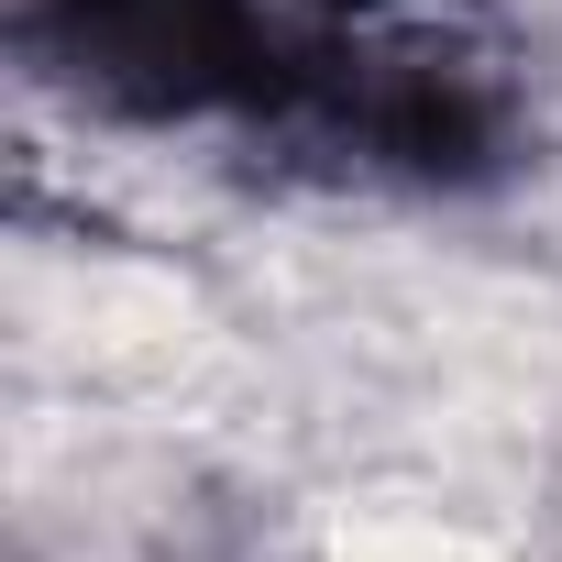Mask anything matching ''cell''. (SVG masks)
<instances>
[{"mask_svg":"<svg viewBox=\"0 0 562 562\" xmlns=\"http://www.w3.org/2000/svg\"><path fill=\"white\" fill-rule=\"evenodd\" d=\"M23 67L111 122H288L299 23L276 0H23Z\"/></svg>","mask_w":562,"mask_h":562,"instance_id":"1","label":"cell"}]
</instances>
